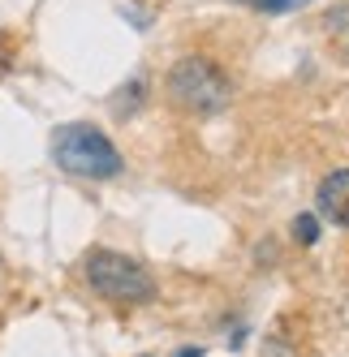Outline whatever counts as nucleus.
Masks as SVG:
<instances>
[{
  "instance_id": "f257e3e1",
  "label": "nucleus",
  "mask_w": 349,
  "mask_h": 357,
  "mask_svg": "<svg viewBox=\"0 0 349 357\" xmlns=\"http://www.w3.org/2000/svg\"><path fill=\"white\" fill-rule=\"evenodd\" d=\"M52 160L69 176H87V181H112V176H121V168H126L112 138L99 130V125H87V121L61 125L52 134Z\"/></svg>"
},
{
  "instance_id": "39448f33",
  "label": "nucleus",
  "mask_w": 349,
  "mask_h": 357,
  "mask_svg": "<svg viewBox=\"0 0 349 357\" xmlns=\"http://www.w3.org/2000/svg\"><path fill=\"white\" fill-rule=\"evenodd\" d=\"M293 237L302 241V245H315V241H319V220H315V215H297V220H293Z\"/></svg>"
},
{
  "instance_id": "20e7f679",
  "label": "nucleus",
  "mask_w": 349,
  "mask_h": 357,
  "mask_svg": "<svg viewBox=\"0 0 349 357\" xmlns=\"http://www.w3.org/2000/svg\"><path fill=\"white\" fill-rule=\"evenodd\" d=\"M315 211L336 224V228H349V168H336L319 181L315 190Z\"/></svg>"
},
{
  "instance_id": "423d86ee",
  "label": "nucleus",
  "mask_w": 349,
  "mask_h": 357,
  "mask_svg": "<svg viewBox=\"0 0 349 357\" xmlns=\"http://www.w3.org/2000/svg\"><path fill=\"white\" fill-rule=\"evenodd\" d=\"M251 5H259V9H267V13H289V9H297V5H306V0H251Z\"/></svg>"
},
{
  "instance_id": "f03ea898",
  "label": "nucleus",
  "mask_w": 349,
  "mask_h": 357,
  "mask_svg": "<svg viewBox=\"0 0 349 357\" xmlns=\"http://www.w3.org/2000/svg\"><path fill=\"white\" fill-rule=\"evenodd\" d=\"M233 95V82L216 61L207 56H181L177 65L168 69V99L186 112H198V116H211L229 104Z\"/></svg>"
},
{
  "instance_id": "6e6552de",
  "label": "nucleus",
  "mask_w": 349,
  "mask_h": 357,
  "mask_svg": "<svg viewBox=\"0 0 349 357\" xmlns=\"http://www.w3.org/2000/svg\"><path fill=\"white\" fill-rule=\"evenodd\" d=\"M142 357H147V353H142Z\"/></svg>"
},
{
  "instance_id": "7ed1b4c3",
  "label": "nucleus",
  "mask_w": 349,
  "mask_h": 357,
  "mask_svg": "<svg viewBox=\"0 0 349 357\" xmlns=\"http://www.w3.org/2000/svg\"><path fill=\"white\" fill-rule=\"evenodd\" d=\"M82 275L99 297L121 301V305H138L156 297V280L142 271V263L126 259L117 250H91L82 259Z\"/></svg>"
},
{
  "instance_id": "0eeeda50",
  "label": "nucleus",
  "mask_w": 349,
  "mask_h": 357,
  "mask_svg": "<svg viewBox=\"0 0 349 357\" xmlns=\"http://www.w3.org/2000/svg\"><path fill=\"white\" fill-rule=\"evenodd\" d=\"M177 357H203V349H181Z\"/></svg>"
}]
</instances>
